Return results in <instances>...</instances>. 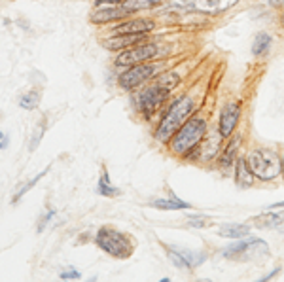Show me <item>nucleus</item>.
<instances>
[{
	"label": "nucleus",
	"mask_w": 284,
	"mask_h": 282,
	"mask_svg": "<svg viewBox=\"0 0 284 282\" xmlns=\"http://www.w3.org/2000/svg\"><path fill=\"white\" fill-rule=\"evenodd\" d=\"M252 226L262 227V229H273L284 224V212H265L252 218Z\"/></svg>",
	"instance_id": "2eb2a0df"
},
{
	"label": "nucleus",
	"mask_w": 284,
	"mask_h": 282,
	"mask_svg": "<svg viewBox=\"0 0 284 282\" xmlns=\"http://www.w3.org/2000/svg\"><path fill=\"white\" fill-rule=\"evenodd\" d=\"M99 248H103L106 254H110L112 258H119L125 260L133 254V242L131 239L125 233L118 231V229H112V227H103L99 229L97 237H95Z\"/></svg>",
	"instance_id": "20e7f679"
},
{
	"label": "nucleus",
	"mask_w": 284,
	"mask_h": 282,
	"mask_svg": "<svg viewBox=\"0 0 284 282\" xmlns=\"http://www.w3.org/2000/svg\"><path fill=\"white\" fill-rule=\"evenodd\" d=\"M165 248H167L169 260H171L176 267L194 269V267H199V265L207 260V254L192 252V250H187V248H178V246H165Z\"/></svg>",
	"instance_id": "1a4fd4ad"
},
{
	"label": "nucleus",
	"mask_w": 284,
	"mask_h": 282,
	"mask_svg": "<svg viewBox=\"0 0 284 282\" xmlns=\"http://www.w3.org/2000/svg\"><path fill=\"white\" fill-rule=\"evenodd\" d=\"M271 44H273V38H271L269 33H258L256 38H254V44H252V53L256 57L265 55L271 49Z\"/></svg>",
	"instance_id": "6ab92c4d"
},
{
	"label": "nucleus",
	"mask_w": 284,
	"mask_h": 282,
	"mask_svg": "<svg viewBox=\"0 0 284 282\" xmlns=\"http://www.w3.org/2000/svg\"><path fill=\"white\" fill-rule=\"evenodd\" d=\"M46 172H48V169H46V171H44V172H40V174H36V176H35V178H33V180H30V182H25V184H21V186L17 187V192H15V195H14V197H12V203H17V201H19L21 197H23V195H25V193H27L28 190H30V187L35 186L36 182H38V180H40L42 176L46 174Z\"/></svg>",
	"instance_id": "393cba45"
},
{
	"label": "nucleus",
	"mask_w": 284,
	"mask_h": 282,
	"mask_svg": "<svg viewBox=\"0 0 284 282\" xmlns=\"http://www.w3.org/2000/svg\"><path fill=\"white\" fill-rule=\"evenodd\" d=\"M280 21H282V25H284V14H282V17H280Z\"/></svg>",
	"instance_id": "f704fd0d"
},
{
	"label": "nucleus",
	"mask_w": 284,
	"mask_h": 282,
	"mask_svg": "<svg viewBox=\"0 0 284 282\" xmlns=\"http://www.w3.org/2000/svg\"><path fill=\"white\" fill-rule=\"evenodd\" d=\"M187 226H192V227H208V226H212V222L208 220L207 216H190V218H187Z\"/></svg>",
	"instance_id": "a878e982"
},
{
	"label": "nucleus",
	"mask_w": 284,
	"mask_h": 282,
	"mask_svg": "<svg viewBox=\"0 0 284 282\" xmlns=\"http://www.w3.org/2000/svg\"><path fill=\"white\" fill-rule=\"evenodd\" d=\"M146 40V35H114L110 38L103 40V46L106 49H112V51H119V49H127L131 46H137V44H142Z\"/></svg>",
	"instance_id": "ddd939ff"
},
{
	"label": "nucleus",
	"mask_w": 284,
	"mask_h": 282,
	"mask_svg": "<svg viewBox=\"0 0 284 282\" xmlns=\"http://www.w3.org/2000/svg\"><path fill=\"white\" fill-rule=\"evenodd\" d=\"M218 233H220V237H226V239H244L250 233V226H246V224H226L218 229Z\"/></svg>",
	"instance_id": "f3484780"
},
{
	"label": "nucleus",
	"mask_w": 284,
	"mask_h": 282,
	"mask_svg": "<svg viewBox=\"0 0 284 282\" xmlns=\"http://www.w3.org/2000/svg\"><path fill=\"white\" fill-rule=\"evenodd\" d=\"M44 129H46V125L38 123V127L35 129V135H33V138H30V150H36L38 142H40L42 137H44Z\"/></svg>",
	"instance_id": "bb28decb"
},
{
	"label": "nucleus",
	"mask_w": 284,
	"mask_h": 282,
	"mask_svg": "<svg viewBox=\"0 0 284 282\" xmlns=\"http://www.w3.org/2000/svg\"><path fill=\"white\" fill-rule=\"evenodd\" d=\"M237 144H239V138H233V140L229 142V146L226 148V151H224V155L220 158V167L228 169L229 165H233V161H237V158H235Z\"/></svg>",
	"instance_id": "5701e85b"
},
{
	"label": "nucleus",
	"mask_w": 284,
	"mask_h": 282,
	"mask_svg": "<svg viewBox=\"0 0 284 282\" xmlns=\"http://www.w3.org/2000/svg\"><path fill=\"white\" fill-rule=\"evenodd\" d=\"M280 171H282V176H284V155L280 158Z\"/></svg>",
	"instance_id": "72a5a7b5"
},
{
	"label": "nucleus",
	"mask_w": 284,
	"mask_h": 282,
	"mask_svg": "<svg viewBox=\"0 0 284 282\" xmlns=\"http://www.w3.org/2000/svg\"><path fill=\"white\" fill-rule=\"evenodd\" d=\"M235 169H237V186L239 187H250L254 184V174L248 171V167H246V161L244 159H237L235 163Z\"/></svg>",
	"instance_id": "a211bd4d"
},
{
	"label": "nucleus",
	"mask_w": 284,
	"mask_h": 282,
	"mask_svg": "<svg viewBox=\"0 0 284 282\" xmlns=\"http://www.w3.org/2000/svg\"><path fill=\"white\" fill-rule=\"evenodd\" d=\"M99 193L101 195H104V197H116V195H119V190L118 187H114L110 184V176H108V172H106V169H103V172H101V178H99Z\"/></svg>",
	"instance_id": "412c9836"
},
{
	"label": "nucleus",
	"mask_w": 284,
	"mask_h": 282,
	"mask_svg": "<svg viewBox=\"0 0 284 282\" xmlns=\"http://www.w3.org/2000/svg\"><path fill=\"white\" fill-rule=\"evenodd\" d=\"M207 135V121L203 117H190L171 138V151L176 155H184L186 151L201 142Z\"/></svg>",
	"instance_id": "f03ea898"
},
{
	"label": "nucleus",
	"mask_w": 284,
	"mask_h": 282,
	"mask_svg": "<svg viewBox=\"0 0 284 282\" xmlns=\"http://www.w3.org/2000/svg\"><path fill=\"white\" fill-rule=\"evenodd\" d=\"M97 4H123L125 0H95Z\"/></svg>",
	"instance_id": "c756f323"
},
{
	"label": "nucleus",
	"mask_w": 284,
	"mask_h": 282,
	"mask_svg": "<svg viewBox=\"0 0 284 282\" xmlns=\"http://www.w3.org/2000/svg\"><path fill=\"white\" fill-rule=\"evenodd\" d=\"M125 15H129L127 12L123 10L121 4H116V6H110V8H99L95 10L93 14H91V23H110V21H119L123 19Z\"/></svg>",
	"instance_id": "4468645a"
},
{
	"label": "nucleus",
	"mask_w": 284,
	"mask_h": 282,
	"mask_svg": "<svg viewBox=\"0 0 284 282\" xmlns=\"http://www.w3.org/2000/svg\"><path fill=\"white\" fill-rule=\"evenodd\" d=\"M160 72H161V65H155V62L133 65V67H127V70L119 74V85L123 89H135V87L142 85L148 80L155 78Z\"/></svg>",
	"instance_id": "423d86ee"
},
{
	"label": "nucleus",
	"mask_w": 284,
	"mask_h": 282,
	"mask_svg": "<svg viewBox=\"0 0 284 282\" xmlns=\"http://www.w3.org/2000/svg\"><path fill=\"white\" fill-rule=\"evenodd\" d=\"M239 119H241V104L239 103L226 104L222 110V116H220V125H218V133L222 135V138H228L233 135Z\"/></svg>",
	"instance_id": "9d476101"
},
{
	"label": "nucleus",
	"mask_w": 284,
	"mask_h": 282,
	"mask_svg": "<svg viewBox=\"0 0 284 282\" xmlns=\"http://www.w3.org/2000/svg\"><path fill=\"white\" fill-rule=\"evenodd\" d=\"M248 171L254 174V178L262 180V182H269L275 180L280 172V159L277 158V153L265 148L254 150L248 153V158L244 159Z\"/></svg>",
	"instance_id": "7ed1b4c3"
},
{
	"label": "nucleus",
	"mask_w": 284,
	"mask_h": 282,
	"mask_svg": "<svg viewBox=\"0 0 284 282\" xmlns=\"http://www.w3.org/2000/svg\"><path fill=\"white\" fill-rule=\"evenodd\" d=\"M194 108H195L194 99H190V97H180V99H176V101L169 106V110H167L165 117L161 119V123L157 125V129H155V138H157L160 142H169V140L173 138L174 133L178 131L182 125L190 119V114L194 112Z\"/></svg>",
	"instance_id": "f257e3e1"
},
{
	"label": "nucleus",
	"mask_w": 284,
	"mask_h": 282,
	"mask_svg": "<svg viewBox=\"0 0 284 282\" xmlns=\"http://www.w3.org/2000/svg\"><path fill=\"white\" fill-rule=\"evenodd\" d=\"M178 82H180V76L176 74V72H163V74L160 76V80H157L155 83L161 85L165 91H171L178 85Z\"/></svg>",
	"instance_id": "b1692460"
},
{
	"label": "nucleus",
	"mask_w": 284,
	"mask_h": 282,
	"mask_svg": "<svg viewBox=\"0 0 284 282\" xmlns=\"http://www.w3.org/2000/svg\"><path fill=\"white\" fill-rule=\"evenodd\" d=\"M8 144V137H4V138H0V150L4 148V146Z\"/></svg>",
	"instance_id": "473e14b6"
},
{
	"label": "nucleus",
	"mask_w": 284,
	"mask_h": 282,
	"mask_svg": "<svg viewBox=\"0 0 284 282\" xmlns=\"http://www.w3.org/2000/svg\"><path fill=\"white\" fill-rule=\"evenodd\" d=\"M267 4H271V6H275V8H282L284 6V0H265Z\"/></svg>",
	"instance_id": "7c9ffc66"
},
{
	"label": "nucleus",
	"mask_w": 284,
	"mask_h": 282,
	"mask_svg": "<svg viewBox=\"0 0 284 282\" xmlns=\"http://www.w3.org/2000/svg\"><path fill=\"white\" fill-rule=\"evenodd\" d=\"M277 208H284V201H280V203H273V205H269V207H267V210H277Z\"/></svg>",
	"instance_id": "2f4dec72"
},
{
	"label": "nucleus",
	"mask_w": 284,
	"mask_h": 282,
	"mask_svg": "<svg viewBox=\"0 0 284 282\" xmlns=\"http://www.w3.org/2000/svg\"><path fill=\"white\" fill-rule=\"evenodd\" d=\"M38 104H40V91L38 89L28 91L27 95H23L19 101V106L25 110H35Z\"/></svg>",
	"instance_id": "4be33fe9"
},
{
	"label": "nucleus",
	"mask_w": 284,
	"mask_h": 282,
	"mask_svg": "<svg viewBox=\"0 0 284 282\" xmlns=\"http://www.w3.org/2000/svg\"><path fill=\"white\" fill-rule=\"evenodd\" d=\"M161 0H125L123 4V10L127 14H135V12H140V10H148V8L152 6H157Z\"/></svg>",
	"instance_id": "aec40b11"
},
{
	"label": "nucleus",
	"mask_w": 284,
	"mask_h": 282,
	"mask_svg": "<svg viewBox=\"0 0 284 282\" xmlns=\"http://www.w3.org/2000/svg\"><path fill=\"white\" fill-rule=\"evenodd\" d=\"M160 46L153 44V42H148V44H137V46H131V48L123 49L121 53L116 59V65L118 67H133V65H140V62H148L160 57Z\"/></svg>",
	"instance_id": "0eeeda50"
},
{
	"label": "nucleus",
	"mask_w": 284,
	"mask_h": 282,
	"mask_svg": "<svg viewBox=\"0 0 284 282\" xmlns=\"http://www.w3.org/2000/svg\"><path fill=\"white\" fill-rule=\"evenodd\" d=\"M155 27L152 19H131L114 27V35H146Z\"/></svg>",
	"instance_id": "f8f14e48"
},
{
	"label": "nucleus",
	"mask_w": 284,
	"mask_h": 282,
	"mask_svg": "<svg viewBox=\"0 0 284 282\" xmlns=\"http://www.w3.org/2000/svg\"><path fill=\"white\" fill-rule=\"evenodd\" d=\"M167 95H169V91H165L161 85H157V83L148 85L146 89L140 91L139 99H137V106H139L140 114L150 119V117L163 106Z\"/></svg>",
	"instance_id": "6e6552de"
},
{
	"label": "nucleus",
	"mask_w": 284,
	"mask_h": 282,
	"mask_svg": "<svg viewBox=\"0 0 284 282\" xmlns=\"http://www.w3.org/2000/svg\"><path fill=\"white\" fill-rule=\"evenodd\" d=\"M239 0H190V8L208 15H218L233 8Z\"/></svg>",
	"instance_id": "9b49d317"
},
{
	"label": "nucleus",
	"mask_w": 284,
	"mask_h": 282,
	"mask_svg": "<svg viewBox=\"0 0 284 282\" xmlns=\"http://www.w3.org/2000/svg\"><path fill=\"white\" fill-rule=\"evenodd\" d=\"M53 216H55V212H53V210H49V212L46 214L44 218H40V222H38V227H36V231H38V233H42V231L46 229V226H48V222L51 220Z\"/></svg>",
	"instance_id": "cd10ccee"
},
{
	"label": "nucleus",
	"mask_w": 284,
	"mask_h": 282,
	"mask_svg": "<svg viewBox=\"0 0 284 282\" xmlns=\"http://www.w3.org/2000/svg\"><path fill=\"white\" fill-rule=\"evenodd\" d=\"M269 254V246L267 242L260 241V239H239V242H233L222 250L224 258L229 260H258V258H264Z\"/></svg>",
	"instance_id": "39448f33"
},
{
	"label": "nucleus",
	"mask_w": 284,
	"mask_h": 282,
	"mask_svg": "<svg viewBox=\"0 0 284 282\" xmlns=\"http://www.w3.org/2000/svg\"><path fill=\"white\" fill-rule=\"evenodd\" d=\"M80 273L78 271H62L61 273V278L62 280H70V278H80Z\"/></svg>",
	"instance_id": "c85d7f7f"
},
{
	"label": "nucleus",
	"mask_w": 284,
	"mask_h": 282,
	"mask_svg": "<svg viewBox=\"0 0 284 282\" xmlns=\"http://www.w3.org/2000/svg\"><path fill=\"white\" fill-rule=\"evenodd\" d=\"M150 207L160 208V210H187V208H192V205L186 203V201L178 199V197L171 192V199H157V201H153Z\"/></svg>",
	"instance_id": "dca6fc26"
}]
</instances>
